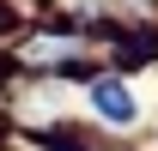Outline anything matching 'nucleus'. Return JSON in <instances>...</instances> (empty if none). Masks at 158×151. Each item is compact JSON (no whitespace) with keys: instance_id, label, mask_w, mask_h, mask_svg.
Instances as JSON below:
<instances>
[{"instance_id":"1","label":"nucleus","mask_w":158,"mask_h":151,"mask_svg":"<svg viewBox=\"0 0 158 151\" xmlns=\"http://www.w3.org/2000/svg\"><path fill=\"white\" fill-rule=\"evenodd\" d=\"M91 109L98 115H110V121H134V91L128 85H116V79H103V85H91Z\"/></svg>"}]
</instances>
